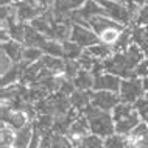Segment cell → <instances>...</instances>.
Instances as JSON below:
<instances>
[{
    "label": "cell",
    "mask_w": 148,
    "mask_h": 148,
    "mask_svg": "<svg viewBox=\"0 0 148 148\" xmlns=\"http://www.w3.org/2000/svg\"><path fill=\"white\" fill-rule=\"evenodd\" d=\"M126 148H137V145H136V143H133V142H130V140H128V145H126Z\"/></svg>",
    "instance_id": "31"
},
{
    "label": "cell",
    "mask_w": 148,
    "mask_h": 148,
    "mask_svg": "<svg viewBox=\"0 0 148 148\" xmlns=\"http://www.w3.org/2000/svg\"><path fill=\"white\" fill-rule=\"evenodd\" d=\"M97 2L103 8L105 14L109 19H112L114 22H117L123 27H130L131 23L134 25L136 16H137L139 10L130 8L128 5H125L122 2H117V0H97Z\"/></svg>",
    "instance_id": "3"
},
{
    "label": "cell",
    "mask_w": 148,
    "mask_h": 148,
    "mask_svg": "<svg viewBox=\"0 0 148 148\" xmlns=\"http://www.w3.org/2000/svg\"><path fill=\"white\" fill-rule=\"evenodd\" d=\"M87 0H53V14L56 21H67L70 13L78 11L84 6Z\"/></svg>",
    "instance_id": "8"
},
{
    "label": "cell",
    "mask_w": 148,
    "mask_h": 148,
    "mask_svg": "<svg viewBox=\"0 0 148 148\" xmlns=\"http://www.w3.org/2000/svg\"><path fill=\"white\" fill-rule=\"evenodd\" d=\"M73 84L77 87V90H92L94 89V81H95V77L90 73L89 70H79L78 75L75 77L73 79Z\"/></svg>",
    "instance_id": "15"
},
{
    "label": "cell",
    "mask_w": 148,
    "mask_h": 148,
    "mask_svg": "<svg viewBox=\"0 0 148 148\" xmlns=\"http://www.w3.org/2000/svg\"><path fill=\"white\" fill-rule=\"evenodd\" d=\"M83 115L89 122V128H90L92 134H97L101 139H106L109 136L115 134L112 112H106V111L97 109V108H94L90 105L83 111Z\"/></svg>",
    "instance_id": "1"
},
{
    "label": "cell",
    "mask_w": 148,
    "mask_h": 148,
    "mask_svg": "<svg viewBox=\"0 0 148 148\" xmlns=\"http://www.w3.org/2000/svg\"><path fill=\"white\" fill-rule=\"evenodd\" d=\"M120 103L119 94L114 92H106V90H92L90 92V105L97 109L112 112L114 108Z\"/></svg>",
    "instance_id": "6"
},
{
    "label": "cell",
    "mask_w": 148,
    "mask_h": 148,
    "mask_svg": "<svg viewBox=\"0 0 148 148\" xmlns=\"http://www.w3.org/2000/svg\"><path fill=\"white\" fill-rule=\"evenodd\" d=\"M87 23H89V28L94 30L98 36L101 34L103 31L112 28V27H115V25H120V23L114 22L112 19H109L106 14H97V16H94V17L89 19V22H87Z\"/></svg>",
    "instance_id": "11"
},
{
    "label": "cell",
    "mask_w": 148,
    "mask_h": 148,
    "mask_svg": "<svg viewBox=\"0 0 148 148\" xmlns=\"http://www.w3.org/2000/svg\"><path fill=\"white\" fill-rule=\"evenodd\" d=\"M0 58H2V59H0V70H2V75H5V73H8V72L13 69L16 62L8 56L6 53H3V51H2V56H0Z\"/></svg>",
    "instance_id": "28"
},
{
    "label": "cell",
    "mask_w": 148,
    "mask_h": 148,
    "mask_svg": "<svg viewBox=\"0 0 148 148\" xmlns=\"http://www.w3.org/2000/svg\"><path fill=\"white\" fill-rule=\"evenodd\" d=\"M49 41L45 34L39 33L34 27H31L30 23H27L25 27V41H23V45L25 47H38V49H42L45 45V42Z\"/></svg>",
    "instance_id": "10"
},
{
    "label": "cell",
    "mask_w": 148,
    "mask_h": 148,
    "mask_svg": "<svg viewBox=\"0 0 148 148\" xmlns=\"http://www.w3.org/2000/svg\"><path fill=\"white\" fill-rule=\"evenodd\" d=\"M134 73H136V77L140 78V79H143V78L148 77V58H145L137 67H136Z\"/></svg>",
    "instance_id": "29"
},
{
    "label": "cell",
    "mask_w": 148,
    "mask_h": 148,
    "mask_svg": "<svg viewBox=\"0 0 148 148\" xmlns=\"http://www.w3.org/2000/svg\"><path fill=\"white\" fill-rule=\"evenodd\" d=\"M16 13H17L19 22H33L36 17L44 14L45 6L39 3L38 0H22L19 3H14Z\"/></svg>",
    "instance_id": "5"
},
{
    "label": "cell",
    "mask_w": 148,
    "mask_h": 148,
    "mask_svg": "<svg viewBox=\"0 0 148 148\" xmlns=\"http://www.w3.org/2000/svg\"><path fill=\"white\" fill-rule=\"evenodd\" d=\"M33 134H34V125L31 122L27 126H23L22 130L16 131V139H14L13 148H28L31 139H33Z\"/></svg>",
    "instance_id": "13"
},
{
    "label": "cell",
    "mask_w": 148,
    "mask_h": 148,
    "mask_svg": "<svg viewBox=\"0 0 148 148\" xmlns=\"http://www.w3.org/2000/svg\"><path fill=\"white\" fill-rule=\"evenodd\" d=\"M119 97L122 103H128V105H134L139 98L145 97V90L142 86L140 78H128L122 79V86H120Z\"/></svg>",
    "instance_id": "4"
},
{
    "label": "cell",
    "mask_w": 148,
    "mask_h": 148,
    "mask_svg": "<svg viewBox=\"0 0 148 148\" xmlns=\"http://www.w3.org/2000/svg\"><path fill=\"white\" fill-rule=\"evenodd\" d=\"M133 106H134V109L137 111L139 117H140L143 122H147V120H148V98L147 97L139 98Z\"/></svg>",
    "instance_id": "26"
},
{
    "label": "cell",
    "mask_w": 148,
    "mask_h": 148,
    "mask_svg": "<svg viewBox=\"0 0 148 148\" xmlns=\"http://www.w3.org/2000/svg\"><path fill=\"white\" fill-rule=\"evenodd\" d=\"M125 28H126V27H123V25H115V27H112V28L103 31V33L98 36L100 42H103V44H106V45L112 47L114 44L119 41L120 34H122V31L125 30Z\"/></svg>",
    "instance_id": "19"
},
{
    "label": "cell",
    "mask_w": 148,
    "mask_h": 148,
    "mask_svg": "<svg viewBox=\"0 0 148 148\" xmlns=\"http://www.w3.org/2000/svg\"><path fill=\"white\" fill-rule=\"evenodd\" d=\"M86 51L94 59H97V61H106V59H109L114 55L112 49H111L109 45H106V44H103V42H98V44H95V45L89 47V49H86Z\"/></svg>",
    "instance_id": "17"
},
{
    "label": "cell",
    "mask_w": 148,
    "mask_h": 148,
    "mask_svg": "<svg viewBox=\"0 0 148 148\" xmlns=\"http://www.w3.org/2000/svg\"><path fill=\"white\" fill-rule=\"evenodd\" d=\"M90 92L92 90H75L69 97L72 108H75V109L83 112L87 106H90Z\"/></svg>",
    "instance_id": "16"
},
{
    "label": "cell",
    "mask_w": 148,
    "mask_h": 148,
    "mask_svg": "<svg viewBox=\"0 0 148 148\" xmlns=\"http://www.w3.org/2000/svg\"><path fill=\"white\" fill-rule=\"evenodd\" d=\"M112 119H114V125H115V133L126 136V137L142 122V119L139 117L134 106L128 105V103H122V101L114 108Z\"/></svg>",
    "instance_id": "2"
},
{
    "label": "cell",
    "mask_w": 148,
    "mask_h": 148,
    "mask_svg": "<svg viewBox=\"0 0 148 148\" xmlns=\"http://www.w3.org/2000/svg\"><path fill=\"white\" fill-rule=\"evenodd\" d=\"M133 44H136L148 58V25H133Z\"/></svg>",
    "instance_id": "14"
},
{
    "label": "cell",
    "mask_w": 148,
    "mask_h": 148,
    "mask_svg": "<svg viewBox=\"0 0 148 148\" xmlns=\"http://www.w3.org/2000/svg\"><path fill=\"white\" fill-rule=\"evenodd\" d=\"M142 86H143V90H145V94L148 92V77L142 79Z\"/></svg>",
    "instance_id": "30"
},
{
    "label": "cell",
    "mask_w": 148,
    "mask_h": 148,
    "mask_svg": "<svg viewBox=\"0 0 148 148\" xmlns=\"http://www.w3.org/2000/svg\"><path fill=\"white\" fill-rule=\"evenodd\" d=\"M28 123H31V120L28 119V115L21 109V111H13V114L10 115V119H8V122L5 125L13 128L14 131H19V130H22L23 126H27Z\"/></svg>",
    "instance_id": "18"
},
{
    "label": "cell",
    "mask_w": 148,
    "mask_h": 148,
    "mask_svg": "<svg viewBox=\"0 0 148 148\" xmlns=\"http://www.w3.org/2000/svg\"><path fill=\"white\" fill-rule=\"evenodd\" d=\"M128 145V137L122 134H112L105 139L103 142V148H126Z\"/></svg>",
    "instance_id": "22"
},
{
    "label": "cell",
    "mask_w": 148,
    "mask_h": 148,
    "mask_svg": "<svg viewBox=\"0 0 148 148\" xmlns=\"http://www.w3.org/2000/svg\"><path fill=\"white\" fill-rule=\"evenodd\" d=\"M145 97H147V98H148V92H147V94H145Z\"/></svg>",
    "instance_id": "32"
},
{
    "label": "cell",
    "mask_w": 148,
    "mask_h": 148,
    "mask_svg": "<svg viewBox=\"0 0 148 148\" xmlns=\"http://www.w3.org/2000/svg\"><path fill=\"white\" fill-rule=\"evenodd\" d=\"M134 25H148V3H145L140 10L137 11V16H136V21H134Z\"/></svg>",
    "instance_id": "27"
},
{
    "label": "cell",
    "mask_w": 148,
    "mask_h": 148,
    "mask_svg": "<svg viewBox=\"0 0 148 148\" xmlns=\"http://www.w3.org/2000/svg\"><path fill=\"white\" fill-rule=\"evenodd\" d=\"M64 47V59H70V61H78L81 58V55L84 53V49L79 47L78 44L72 42L70 39L66 42H62Z\"/></svg>",
    "instance_id": "20"
},
{
    "label": "cell",
    "mask_w": 148,
    "mask_h": 148,
    "mask_svg": "<svg viewBox=\"0 0 148 148\" xmlns=\"http://www.w3.org/2000/svg\"><path fill=\"white\" fill-rule=\"evenodd\" d=\"M120 86H122V78L112 73H105L97 75L94 81V89L92 90H106V92H114L119 94L120 92Z\"/></svg>",
    "instance_id": "9"
},
{
    "label": "cell",
    "mask_w": 148,
    "mask_h": 148,
    "mask_svg": "<svg viewBox=\"0 0 148 148\" xmlns=\"http://www.w3.org/2000/svg\"><path fill=\"white\" fill-rule=\"evenodd\" d=\"M14 139H16V131L5 123H2V147L13 148Z\"/></svg>",
    "instance_id": "25"
},
{
    "label": "cell",
    "mask_w": 148,
    "mask_h": 148,
    "mask_svg": "<svg viewBox=\"0 0 148 148\" xmlns=\"http://www.w3.org/2000/svg\"><path fill=\"white\" fill-rule=\"evenodd\" d=\"M44 58V50L42 49H38V47H25L23 50V62L27 64H34L38 61H41Z\"/></svg>",
    "instance_id": "23"
},
{
    "label": "cell",
    "mask_w": 148,
    "mask_h": 148,
    "mask_svg": "<svg viewBox=\"0 0 148 148\" xmlns=\"http://www.w3.org/2000/svg\"><path fill=\"white\" fill-rule=\"evenodd\" d=\"M147 123H148V120H147Z\"/></svg>",
    "instance_id": "33"
},
{
    "label": "cell",
    "mask_w": 148,
    "mask_h": 148,
    "mask_svg": "<svg viewBox=\"0 0 148 148\" xmlns=\"http://www.w3.org/2000/svg\"><path fill=\"white\" fill-rule=\"evenodd\" d=\"M44 55L47 56H53V58H64V47L62 42L55 41V39H49L45 42V45L42 47Z\"/></svg>",
    "instance_id": "21"
},
{
    "label": "cell",
    "mask_w": 148,
    "mask_h": 148,
    "mask_svg": "<svg viewBox=\"0 0 148 148\" xmlns=\"http://www.w3.org/2000/svg\"><path fill=\"white\" fill-rule=\"evenodd\" d=\"M23 50H25V45L21 44V42H17V41H13V39L8 41V42H5V44H2V51H3V53H6L16 64L22 62Z\"/></svg>",
    "instance_id": "12"
},
{
    "label": "cell",
    "mask_w": 148,
    "mask_h": 148,
    "mask_svg": "<svg viewBox=\"0 0 148 148\" xmlns=\"http://www.w3.org/2000/svg\"><path fill=\"white\" fill-rule=\"evenodd\" d=\"M103 142H105V139H101L100 136L90 133L79 140L78 148H103Z\"/></svg>",
    "instance_id": "24"
},
{
    "label": "cell",
    "mask_w": 148,
    "mask_h": 148,
    "mask_svg": "<svg viewBox=\"0 0 148 148\" xmlns=\"http://www.w3.org/2000/svg\"><path fill=\"white\" fill-rule=\"evenodd\" d=\"M70 41L78 44L83 49H89V47L95 45L100 42L98 34L94 30H90L89 27H83V25H72V33H70Z\"/></svg>",
    "instance_id": "7"
}]
</instances>
